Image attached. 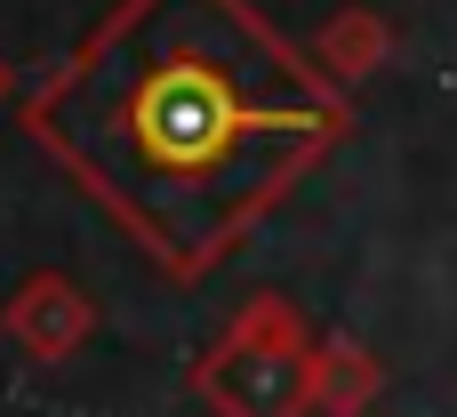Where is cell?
Returning <instances> with one entry per match:
<instances>
[{"instance_id":"cell-1","label":"cell","mask_w":457,"mask_h":417,"mask_svg":"<svg viewBox=\"0 0 457 417\" xmlns=\"http://www.w3.org/2000/svg\"><path fill=\"white\" fill-rule=\"evenodd\" d=\"M345 129L353 88L249 0H120L24 88V137L177 281L225 265Z\"/></svg>"},{"instance_id":"cell-2","label":"cell","mask_w":457,"mask_h":417,"mask_svg":"<svg viewBox=\"0 0 457 417\" xmlns=\"http://www.w3.org/2000/svg\"><path fill=\"white\" fill-rule=\"evenodd\" d=\"M313 386H321V338L273 289H257L225 321V338L193 362V394L209 417H313Z\"/></svg>"},{"instance_id":"cell-3","label":"cell","mask_w":457,"mask_h":417,"mask_svg":"<svg viewBox=\"0 0 457 417\" xmlns=\"http://www.w3.org/2000/svg\"><path fill=\"white\" fill-rule=\"evenodd\" d=\"M0 329H8V346H16L24 362L56 370V362H72V354L88 346L96 305H88V289H80L72 273H24L16 297L0 305Z\"/></svg>"},{"instance_id":"cell-4","label":"cell","mask_w":457,"mask_h":417,"mask_svg":"<svg viewBox=\"0 0 457 417\" xmlns=\"http://www.w3.org/2000/svg\"><path fill=\"white\" fill-rule=\"evenodd\" d=\"M305 48H313V64H321L337 88H361L370 72L394 64V24H386L378 8H361V0H345V8L321 16V32H313Z\"/></svg>"},{"instance_id":"cell-5","label":"cell","mask_w":457,"mask_h":417,"mask_svg":"<svg viewBox=\"0 0 457 417\" xmlns=\"http://www.w3.org/2000/svg\"><path fill=\"white\" fill-rule=\"evenodd\" d=\"M386 394V362L361 338H321V386H313V417H370Z\"/></svg>"},{"instance_id":"cell-6","label":"cell","mask_w":457,"mask_h":417,"mask_svg":"<svg viewBox=\"0 0 457 417\" xmlns=\"http://www.w3.org/2000/svg\"><path fill=\"white\" fill-rule=\"evenodd\" d=\"M16 96H24V80H16V64H8V56H0V113H8V104H16Z\"/></svg>"}]
</instances>
